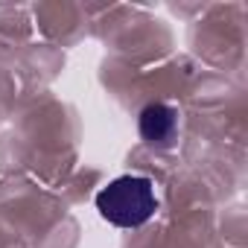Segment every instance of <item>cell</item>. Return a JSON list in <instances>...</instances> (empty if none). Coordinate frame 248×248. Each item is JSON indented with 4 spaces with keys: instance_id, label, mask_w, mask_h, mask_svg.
<instances>
[{
    "instance_id": "2",
    "label": "cell",
    "mask_w": 248,
    "mask_h": 248,
    "mask_svg": "<svg viewBox=\"0 0 248 248\" xmlns=\"http://www.w3.org/2000/svg\"><path fill=\"white\" fill-rule=\"evenodd\" d=\"M178 132V111L172 105L155 102L146 105L140 114V138L149 146H170Z\"/></svg>"
},
{
    "instance_id": "1",
    "label": "cell",
    "mask_w": 248,
    "mask_h": 248,
    "mask_svg": "<svg viewBox=\"0 0 248 248\" xmlns=\"http://www.w3.org/2000/svg\"><path fill=\"white\" fill-rule=\"evenodd\" d=\"M96 210L117 228H140L158 213L155 184L146 175H120L96 193Z\"/></svg>"
}]
</instances>
